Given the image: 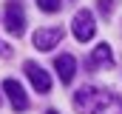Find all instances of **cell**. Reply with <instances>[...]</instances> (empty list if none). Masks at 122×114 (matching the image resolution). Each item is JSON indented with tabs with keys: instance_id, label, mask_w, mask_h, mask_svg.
<instances>
[{
	"instance_id": "cell-1",
	"label": "cell",
	"mask_w": 122,
	"mask_h": 114,
	"mask_svg": "<svg viewBox=\"0 0 122 114\" xmlns=\"http://www.w3.org/2000/svg\"><path fill=\"white\" fill-rule=\"evenodd\" d=\"M111 103H114V97L105 88H97V86H82L74 94V108L80 114H102Z\"/></svg>"
},
{
	"instance_id": "cell-2",
	"label": "cell",
	"mask_w": 122,
	"mask_h": 114,
	"mask_svg": "<svg viewBox=\"0 0 122 114\" xmlns=\"http://www.w3.org/2000/svg\"><path fill=\"white\" fill-rule=\"evenodd\" d=\"M71 31H74V37H77L80 43H88V40L94 37L97 26H94V14L88 11V9H80V11L74 14V20H71Z\"/></svg>"
},
{
	"instance_id": "cell-3",
	"label": "cell",
	"mask_w": 122,
	"mask_h": 114,
	"mask_svg": "<svg viewBox=\"0 0 122 114\" xmlns=\"http://www.w3.org/2000/svg\"><path fill=\"white\" fill-rule=\"evenodd\" d=\"M6 28H9V34H14V37H20V34L26 31V14H23L20 0H9V3H6Z\"/></svg>"
},
{
	"instance_id": "cell-4",
	"label": "cell",
	"mask_w": 122,
	"mask_h": 114,
	"mask_svg": "<svg viewBox=\"0 0 122 114\" xmlns=\"http://www.w3.org/2000/svg\"><path fill=\"white\" fill-rule=\"evenodd\" d=\"M26 77L31 80V86L40 91V94H48L51 91V74L43 68V66H37V63H26Z\"/></svg>"
},
{
	"instance_id": "cell-5",
	"label": "cell",
	"mask_w": 122,
	"mask_h": 114,
	"mask_svg": "<svg viewBox=\"0 0 122 114\" xmlns=\"http://www.w3.org/2000/svg\"><path fill=\"white\" fill-rule=\"evenodd\" d=\"M3 94L9 97V103H11L14 111H26L29 108V97H26L23 86L17 83V80H3Z\"/></svg>"
},
{
	"instance_id": "cell-6",
	"label": "cell",
	"mask_w": 122,
	"mask_h": 114,
	"mask_svg": "<svg viewBox=\"0 0 122 114\" xmlns=\"http://www.w3.org/2000/svg\"><path fill=\"white\" fill-rule=\"evenodd\" d=\"M62 31L60 26H51V28H40V31H34V49H40V51H48V49H54L57 43L62 40Z\"/></svg>"
},
{
	"instance_id": "cell-7",
	"label": "cell",
	"mask_w": 122,
	"mask_h": 114,
	"mask_svg": "<svg viewBox=\"0 0 122 114\" xmlns=\"http://www.w3.org/2000/svg\"><path fill=\"white\" fill-rule=\"evenodd\" d=\"M54 68H57V74H60L62 86H71L74 74H77V60H74L71 54H60L57 60H54Z\"/></svg>"
},
{
	"instance_id": "cell-8",
	"label": "cell",
	"mask_w": 122,
	"mask_h": 114,
	"mask_svg": "<svg viewBox=\"0 0 122 114\" xmlns=\"http://www.w3.org/2000/svg\"><path fill=\"white\" fill-rule=\"evenodd\" d=\"M99 66H114V51L108 43H99L88 57V68H99Z\"/></svg>"
},
{
	"instance_id": "cell-9",
	"label": "cell",
	"mask_w": 122,
	"mask_h": 114,
	"mask_svg": "<svg viewBox=\"0 0 122 114\" xmlns=\"http://www.w3.org/2000/svg\"><path fill=\"white\" fill-rule=\"evenodd\" d=\"M37 6H40L43 11L54 14V11H60V9H62V0H37Z\"/></svg>"
},
{
	"instance_id": "cell-10",
	"label": "cell",
	"mask_w": 122,
	"mask_h": 114,
	"mask_svg": "<svg viewBox=\"0 0 122 114\" xmlns=\"http://www.w3.org/2000/svg\"><path fill=\"white\" fill-rule=\"evenodd\" d=\"M99 3V14L102 17H111V11H114V0H97Z\"/></svg>"
},
{
	"instance_id": "cell-11",
	"label": "cell",
	"mask_w": 122,
	"mask_h": 114,
	"mask_svg": "<svg viewBox=\"0 0 122 114\" xmlns=\"http://www.w3.org/2000/svg\"><path fill=\"white\" fill-rule=\"evenodd\" d=\"M46 114H57V111H54V108H51V111H46Z\"/></svg>"
}]
</instances>
